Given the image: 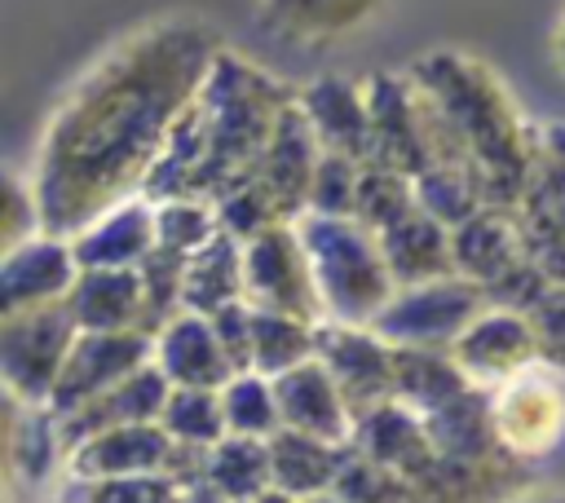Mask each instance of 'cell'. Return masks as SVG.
I'll return each instance as SVG.
<instances>
[{
    "mask_svg": "<svg viewBox=\"0 0 565 503\" xmlns=\"http://www.w3.org/2000/svg\"><path fill=\"white\" fill-rule=\"evenodd\" d=\"M221 31L199 13H159L119 35L44 124L31 185L44 229L79 234L106 207L146 194V181L203 88Z\"/></svg>",
    "mask_w": 565,
    "mask_h": 503,
    "instance_id": "1",
    "label": "cell"
},
{
    "mask_svg": "<svg viewBox=\"0 0 565 503\" xmlns=\"http://www.w3.org/2000/svg\"><path fill=\"white\" fill-rule=\"evenodd\" d=\"M296 101V88L282 84L260 62L234 53L230 44L216 53L203 88L181 110L150 181V199H221L238 181L256 176L265 146Z\"/></svg>",
    "mask_w": 565,
    "mask_h": 503,
    "instance_id": "2",
    "label": "cell"
},
{
    "mask_svg": "<svg viewBox=\"0 0 565 503\" xmlns=\"http://www.w3.org/2000/svg\"><path fill=\"white\" fill-rule=\"evenodd\" d=\"M406 71L450 124L472 176L481 181L486 203L516 212L534 176L539 128L521 115L508 84L481 57L459 49H433L415 57Z\"/></svg>",
    "mask_w": 565,
    "mask_h": 503,
    "instance_id": "3",
    "label": "cell"
},
{
    "mask_svg": "<svg viewBox=\"0 0 565 503\" xmlns=\"http://www.w3.org/2000/svg\"><path fill=\"white\" fill-rule=\"evenodd\" d=\"M296 229L313 260L322 313L335 322L371 327L375 313L397 291V278L380 247V234L353 216H318V212H305L296 221Z\"/></svg>",
    "mask_w": 565,
    "mask_h": 503,
    "instance_id": "4",
    "label": "cell"
},
{
    "mask_svg": "<svg viewBox=\"0 0 565 503\" xmlns=\"http://www.w3.org/2000/svg\"><path fill=\"white\" fill-rule=\"evenodd\" d=\"M75 335L79 322L66 309V300L0 313V379L13 406H49Z\"/></svg>",
    "mask_w": 565,
    "mask_h": 503,
    "instance_id": "5",
    "label": "cell"
},
{
    "mask_svg": "<svg viewBox=\"0 0 565 503\" xmlns=\"http://www.w3.org/2000/svg\"><path fill=\"white\" fill-rule=\"evenodd\" d=\"M243 300L252 309L296 313L309 322H322V296L313 278L309 247L296 229V221H278L243 243Z\"/></svg>",
    "mask_w": 565,
    "mask_h": 503,
    "instance_id": "6",
    "label": "cell"
},
{
    "mask_svg": "<svg viewBox=\"0 0 565 503\" xmlns=\"http://www.w3.org/2000/svg\"><path fill=\"white\" fill-rule=\"evenodd\" d=\"M490 304L486 287L463 278V274H446V278H428V282H411L397 287L388 296V304L375 313V331L388 344H437L450 349L459 340V331Z\"/></svg>",
    "mask_w": 565,
    "mask_h": 503,
    "instance_id": "7",
    "label": "cell"
},
{
    "mask_svg": "<svg viewBox=\"0 0 565 503\" xmlns=\"http://www.w3.org/2000/svg\"><path fill=\"white\" fill-rule=\"evenodd\" d=\"M494 397V424L512 454L539 463L547 459L565 437V375L547 362H534L530 371L503 379L490 388Z\"/></svg>",
    "mask_w": 565,
    "mask_h": 503,
    "instance_id": "8",
    "label": "cell"
},
{
    "mask_svg": "<svg viewBox=\"0 0 565 503\" xmlns=\"http://www.w3.org/2000/svg\"><path fill=\"white\" fill-rule=\"evenodd\" d=\"M313 357L340 384V393H344V402L353 410V424L366 410H375L380 402L393 397V344L375 327L322 318L318 322V349H313Z\"/></svg>",
    "mask_w": 565,
    "mask_h": 503,
    "instance_id": "9",
    "label": "cell"
},
{
    "mask_svg": "<svg viewBox=\"0 0 565 503\" xmlns=\"http://www.w3.org/2000/svg\"><path fill=\"white\" fill-rule=\"evenodd\" d=\"M154 362V335L150 331H79L71 344V357L53 384V415H71L88 397L115 388L132 371Z\"/></svg>",
    "mask_w": 565,
    "mask_h": 503,
    "instance_id": "10",
    "label": "cell"
},
{
    "mask_svg": "<svg viewBox=\"0 0 565 503\" xmlns=\"http://www.w3.org/2000/svg\"><path fill=\"white\" fill-rule=\"evenodd\" d=\"M450 353L459 357V366L468 371L472 384L494 388L521 371H530L534 362H543L539 353V331L530 322V313L521 309H503V304H486L450 344Z\"/></svg>",
    "mask_w": 565,
    "mask_h": 503,
    "instance_id": "11",
    "label": "cell"
},
{
    "mask_svg": "<svg viewBox=\"0 0 565 503\" xmlns=\"http://www.w3.org/2000/svg\"><path fill=\"white\" fill-rule=\"evenodd\" d=\"M79 256L66 234L40 229L0 256V313L62 304L79 278Z\"/></svg>",
    "mask_w": 565,
    "mask_h": 503,
    "instance_id": "12",
    "label": "cell"
},
{
    "mask_svg": "<svg viewBox=\"0 0 565 503\" xmlns=\"http://www.w3.org/2000/svg\"><path fill=\"white\" fill-rule=\"evenodd\" d=\"M366 101H371V159L406 176H419L433 163V154L411 71H375L366 79Z\"/></svg>",
    "mask_w": 565,
    "mask_h": 503,
    "instance_id": "13",
    "label": "cell"
},
{
    "mask_svg": "<svg viewBox=\"0 0 565 503\" xmlns=\"http://www.w3.org/2000/svg\"><path fill=\"white\" fill-rule=\"evenodd\" d=\"M534 485V463L521 454L499 459H450L437 454L415 481L406 503H508L516 490Z\"/></svg>",
    "mask_w": 565,
    "mask_h": 503,
    "instance_id": "14",
    "label": "cell"
},
{
    "mask_svg": "<svg viewBox=\"0 0 565 503\" xmlns=\"http://www.w3.org/2000/svg\"><path fill=\"white\" fill-rule=\"evenodd\" d=\"M388 0H256V22L291 49H331L371 26Z\"/></svg>",
    "mask_w": 565,
    "mask_h": 503,
    "instance_id": "15",
    "label": "cell"
},
{
    "mask_svg": "<svg viewBox=\"0 0 565 503\" xmlns=\"http://www.w3.org/2000/svg\"><path fill=\"white\" fill-rule=\"evenodd\" d=\"M322 159V141L309 128L300 101H291L265 146V159L256 168V181L265 185V194L274 199V207L282 212V221H300L309 212V185H313V168Z\"/></svg>",
    "mask_w": 565,
    "mask_h": 503,
    "instance_id": "16",
    "label": "cell"
},
{
    "mask_svg": "<svg viewBox=\"0 0 565 503\" xmlns=\"http://www.w3.org/2000/svg\"><path fill=\"white\" fill-rule=\"evenodd\" d=\"M168 393H172V379L154 362H146L141 371H132L115 388L88 397L71 415H57L62 450H75L79 441H88V437H97L106 428H119V424H150V419H159L163 406H168Z\"/></svg>",
    "mask_w": 565,
    "mask_h": 503,
    "instance_id": "17",
    "label": "cell"
},
{
    "mask_svg": "<svg viewBox=\"0 0 565 503\" xmlns=\"http://www.w3.org/2000/svg\"><path fill=\"white\" fill-rule=\"evenodd\" d=\"M154 366L177 388H225L238 375V366L212 331V318L194 309H181L154 331Z\"/></svg>",
    "mask_w": 565,
    "mask_h": 503,
    "instance_id": "18",
    "label": "cell"
},
{
    "mask_svg": "<svg viewBox=\"0 0 565 503\" xmlns=\"http://www.w3.org/2000/svg\"><path fill=\"white\" fill-rule=\"evenodd\" d=\"M274 393H278L282 428H300V432H313V437L340 441V446L353 441V410L318 357L274 375Z\"/></svg>",
    "mask_w": 565,
    "mask_h": 503,
    "instance_id": "19",
    "label": "cell"
},
{
    "mask_svg": "<svg viewBox=\"0 0 565 503\" xmlns=\"http://www.w3.org/2000/svg\"><path fill=\"white\" fill-rule=\"evenodd\" d=\"M71 243H75V256H79L84 269H137L159 243L154 199L132 194V199L106 207L79 234H71Z\"/></svg>",
    "mask_w": 565,
    "mask_h": 503,
    "instance_id": "20",
    "label": "cell"
},
{
    "mask_svg": "<svg viewBox=\"0 0 565 503\" xmlns=\"http://www.w3.org/2000/svg\"><path fill=\"white\" fill-rule=\"evenodd\" d=\"M296 101L318 132L322 150H340L353 159H371V101L366 84L340 79V75H318L305 88H296Z\"/></svg>",
    "mask_w": 565,
    "mask_h": 503,
    "instance_id": "21",
    "label": "cell"
},
{
    "mask_svg": "<svg viewBox=\"0 0 565 503\" xmlns=\"http://www.w3.org/2000/svg\"><path fill=\"white\" fill-rule=\"evenodd\" d=\"M172 450V437L159 419L150 424H119L106 428L88 441H79L75 450H66L62 468L66 477H141V472H163V459Z\"/></svg>",
    "mask_w": 565,
    "mask_h": 503,
    "instance_id": "22",
    "label": "cell"
},
{
    "mask_svg": "<svg viewBox=\"0 0 565 503\" xmlns=\"http://www.w3.org/2000/svg\"><path fill=\"white\" fill-rule=\"evenodd\" d=\"M353 446L362 454H371L375 463L393 468L397 477L415 481L433 459H437V446L428 437V424L419 410H411L406 402L388 397L380 402L375 410H366L358 424H353Z\"/></svg>",
    "mask_w": 565,
    "mask_h": 503,
    "instance_id": "23",
    "label": "cell"
},
{
    "mask_svg": "<svg viewBox=\"0 0 565 503\" xmlns=\"http://www.w3.org/2000/svg\"><path fill=\"white\" fill-rule=\"evenodd\" d=\"M450 243H455V269L463 278L481 282L486 291L494 282H503L516 265L530 260L516 212H503V207H481L477 216H468L463 225L450 229Z\"/></svg>",
    "mask_w": 565,
    "mask_h": 503,
    "instance_id": "24",
    "label": "cell"
},
{
    "mask_svg": "<svg viewBox=\"0 0 565 503\" xmlns=\"http://www.w3.org/2000/svg\"><path fill=\"white\" fill-rule=\"evenodd\" d=\"M66 309L79 331H146V291L137 269H79Z\"/></svg>",
    "mask_w": 565,
    "mask_h": 503,
    "instance_id": "25",
    "label": "cell"
},
{
    "mask_svg": "<svg viewBox=\"0 0 565 503\" xmlns=\"http://www.w3.org/2000/svg\"><path fill=\"white\" fill-rule=\"evenodd\" d=\"M380 247H384V260H388L397 287L459 274V269H455L450 225H441V221L428 216L424 207H415V212H406L402 221H393L388 229H380Z\"/></svg>",
    "mask_w": 565,
    "mask_h": 503,
    "instance_id": "26",
    "label": "cell"
},
{
    "mask_svg": "<svg viewBox=\"0 0 565 503\" xmlns=\"http://www.w3.org/2000/svg\"><path fill=\"white\" fill-rule=\"evenodd\" d=\"M472 379L459 366L450 349L437 344H393V397L406 402L419 415H433L437 406L468 393Z\"/></svg>",
    "mask_w": 565,
    "mask_h": 503,
    "instance_id": "27",
    "label": "cell"
},
{
    "mask_svg": "<svg viewBox=\"0 0 565 503\" xmlns=\"http://www.w3.org/2000/svg\"><path fill=\"white\" fill-rule=\"evenodd\" d=\"M424 424H428V437H433L437 454H450V459H499V454H508V446L499 437V424H494V397L481 384H472L455 402L424 415Z\"/></svg>",
    "mask_w": 565,
    "mask_h": 503,
    "instance_id": "28",
    "label": "cell"
},
{
    "mask_svg": "<svg viewBox=\"0 0 565 503\" xmlns=\"http://www.w3.org/2000/svg\"><path fill=\"white\" fill-rule=\"evenodd\" d=\"M344 450L340 441H322L313 432H300V428H278L269 437V463H274V485L291 490L296 499H313V494H327L340 477V463H344Z\"/></svg>",
    "mask_w": 565,
    "mask_h": 503,
    "instance_id": "29",
    "label": "cell"
},
{
    "mask_svg": "<svg viewBox=\"0 0 565 503\" xmlns=\"http://www.w3.org/2000/svg\"><path fill=\"white\" fill-rule=\"evenodd\" d=\"M185 309L216 313L230 300H243V238L216 229L199 252L185 256Z\"/></svg>",
    "mask_w": 565,
    "mask_h": 503,
    "instance_id": "30",
    "label": "cell"
},
{
    "mask_svg": "<svg viewBox=\"0 0 565 503\" xmlns=\"http://www.w3.org/2000/svg\"><path fill=\"white\" fill-rule=\"evenodd\" d=\"M318 349V322L274 309H252V371L282 375L300 362H309Z\"/></svg>",
    "mask_w": 565,
    "mask_h": 503,
    "instance_id": "31",
    "label": "cell"
},
{
    "mask_svg": "<svg viewBox=\"0 0 565 503\" xmlns=\"http://www.w3.org/2000/svg\"><path fill=\"white\" fill-rule=\"evenodd\" d=\"M516 225L525 238V252L539 260V269L552 282H565V190L561 185H530Z\"/></svg>",
    "mask_w": 565,
    "mask_h": 503,
    "instance_id": "32",
    "label": "cell"
},
{
    "mask_svg": "<svg viewBox=\"0 0 565 503\" xmlns=\"http://www.w3.org/2000/svg\"><path fill=\"white\" fill-rule=\"evenodd\" d=\"M207 481L225 494V499H243L252 503L260 490L274 485V463H269V437H243V432H225L212 446L207 459Z\"/></svg>",
    "mask_w": 565,
    "mask_h": 503,
    "instance_id": "33",
    "label": "cell"
},
{
    "mask_svg": "<svg viewBox=\"0 0 565 503\" xmlns=\"http://www.w3.org/2000/svg\"><path fill=\"white\" fill-rule=\"evenodd\" d=\"M66 459L57 415L53 406H18V419L9 424V468L22 481H44Z\"/></svg>",
    "mask_w": 565,
    "mask_h": 503,
    "instance_id": "34",
    "label": "cell"
},
{
    "mask_svg": "<svg viewBox=\"0 0 565 503\" xmlns=\"http://www.w3.org/2000/svg\"><path fill=\"white\" fill-rule=\"evenodd\" d=\"M419 199H415V176L388 168V163H375L366 159L362 163V176H358V203H353V221H362L366 229H388L393 221H402L406 212H415Z\"/></svg>",
    "mask_w": 565,
    "mask_h": 503,
    "instance_id": "35",
    "label": "cell"
},
{
    "mask_svg": "<svg viewBox=\"0 0 565 503\" xmlns=\"http://www.w3.org/2000/svg\"><path fill=\"white\" fill-rule=\"evenodd\" d=\"M221 406H225L230 432H243V437H274V432L282 428L274 379L260 375V371H238V375L221 388Z\"/></svg>",
    "mask_w": 565,
    "mask_h": 503,
    "instance_id": "36",
    "label": "cell"
},
{
    "mask_svg": "<svg viewBox=\"0 0 565 503\" xmlns=\"http://www.w3.org/2000/svg\"><path fill=\"white\" fill-rule=\"evenodd\" d=\"M159 424L168 428L172 441H194V446H216L230 432L221 388H177L172 384Z\"/></svg>",
    "mask_w": 565,
    "mask_h": 503,
    "instance_id": "37",
    "label": "cell"
},
{
    "mask_svg": "<svg viewBox=\"0 0 565 503\" xmlns=\"http://www.w3.org/2000/svg\"><path fill=\"white\" fill-rule=\"evenodd\" d=\"M415 199H419V207L428 212V216H437L441 225H463L468 216H477L481 207H490L486 203V194H481V185L468 176V172H459V168H446V163H433V168H424L419 176H415Z\"/></svg>",
    "mask_w": 565,
    "mask_h": 503,
    "instance_id": "38",
    "label": "cell"
},
{
    "mask_svg": "<svg viewBox=\"0 0 565 503\" xmlns=\"http://www.w3.org/2000/svg\"><path fill=\"white\" fill-rule=\"evenodd\" d=\"M141 274V291H146V331L154 335L168 318H177L185 309V252L154 243V252L137 265Z\"/></svg>",
    "mask_w": 565,
    "mask_h": 503,
    "instance_id": "39",
    "label": "cell"
},
{
    "mask_svg": "<svg viewBox=\"0 0 565 503\" xmlns=\"http://www.w3.org/2000/svg\"><path fill=\"white\" fill-rule=\"evenodd\" d=\"M216 229H221V216H216V203L212 199H190V194L154 199V234H159L163 247H177V252L190 256Z\"/></svg>",
    "mask_w": 565,
    "mask_h": 503,
    "instance_id": "40",
    "label": "cell"
},
{
    "mask_svg": "<svg viewBox=\"0 0 565 503\" xmlns=\"http://www.w3.org/2000/svg\"><path fill=\"white\" fill-rule=\"evenodd\" d=\"M177 481L163 472H141V477H66V494L57 503H172Z\"/></svg>",
    "mask_w": 565,
    "mask_h": 503,
    "instance_id": "41",
    "label": "cell"
},
{
    "mask_svg": "<svg viewBox=\"0 0 565 503\" xmlns=\"http://www.w3.org/2000/svg\"><path fill=\"white\" fill-rule=\"evenodd\" d=\"M331 490H335L340 499H349V503H406L411 481L397 477L393 468L375 463L371 454H362V450L349 441L344 463H340V477H335Z\"/></svg>",
    "mask_w": 565,
    "mask_h": 503,
    "instance_id": "42",
    "label": "cell"
},
{
    "mask_svg": "<svg viewBox=\"0 0 565 503\" xmlns=\"http://www.w3.org/2000/svg\"><path fill=\"white\" fill-rule=\"evenodd\" d=\"M358 176H362V159L340 154V150H322V159L313 168V185H309V212H318V216H353Z\"/></svg>",
    "mask_w": 565,
    "mask_h": 503,
    "instance_id": "43",
    "label": "cell"
},
{
    "mask_svg": "<svg viewBox=\"0 0 565 503\" xmlns=\"http://www.w3.org/2000/svg\"><path fill=\"white\" fill-rule=\"evenodd\" d=\"M216 216H221V229H230V234L243 238V243L282 221V212L274 207V199L265 194V185H260L256 176H247V181H238L234 190H225V194L216 199Z\"/></svg>",
    "mask_w": 565,
    "mask_h": 503,
    "instance_id": "44",
    "label": "cell"
},
{
    "mask_svg": "<svg viewBox=\"0 0 565 503\" xmlns=\"http://www.w3.org/2000/svg\"><path fill=\"white\" fill-rule=\"evenodd\" d=\"M44 229V216H40V199H35V185L22 181L18 172L4 176V207H0V252L26 243L31 234Z\"/></svg>",
    "mask_w": 565,
    "mask_h": 503,
    "instance_id": "45",
    "label": "cell"
},
{
    "mask_svg": "<svg viewBox=\"0 0 565 503\" xmlns=\"http://www.w3.org/2000/svg\"><path fill=\"white\" fill-rule=\"evenodd\" d=\"M530 322L539 331V353L552 371L565 375V282H552L539 304L530 309Z\"/></svg>",
    "mask_w": 565,
    "mask_h": 503,
    "instance_id": "46",
    "label": "cell"
},
{
    "mask_svg": "<svg viewBox=\"0 0 565 503\" xmlns=\"http://www.w3.org/2000/svg\"><path fill=\"white\" fill-rule=\"evenodd\" d=\"M207 318H212V331H216V340L225 344L230 362H234L238 371H252V304H247V300H230V304H221V309L207 313Z\"/></svg>",
    "mask_w": 565,
    "mask_h": 503,
    "instance_id": "47",
    "label": "cell"
},
{
    "mask_svg": "<svg viewBox=\"0 0 565 503\" xmlns=\"http://www.w3.org/2000/svg\"><path fill=\"white\" fill-rule=\"evenodd\" d=\"M508 503H565V490H552V485H525V490H516Z\"/></svg>",
    "mask_w": 565,
    "mask_h": 503,
    "instance_id": "48",
    "label": "cell"
},
{
    "mask_svg": "<svg viewBox=\"0 0 565 503\" xmlns=\"http://www.w3.org/2000/svg\"><path fill=\"white\" fill-rule=\"evenodd\" d=\"M252 503H305V499H296L291 490H282V485H269V490H260Z\"/></svg>",
    "mask_w": 565,
    "mask_h": 503,
    "instance_id": "49",
    "label": "cell"
},
{
    "mask_svg": "<svg viewBox=\"0 0 565 503\" xmlns=\"http://www.w3.org/2000/svg\"><path fill=\"white\" fill-rule=\"evenodd\" d=\"M552 57H556V66H561V75H565V18H561V26H556V35H552Z\"/></svg>",
    "mask_w": 565,
    "mask_h": 503,
    "instance_id": "50",
    "label": "cell"
},
{
    "mask_svg": "<svg viewBox=\"0 0 565 503\" xmlns=\"http://www.w3.org/2000/svg\"><path fill=\"white\" fill-rule=\"evenodd\" d=\"M305 503H349V499H340L335 490H327V494H313V499H305Z\"/></svg>",
    "mask_w": 565,
    "mask_h": 503,
    "instance_id": "51",
    "label": "cell"
},
{
    "mask_svg": "<svg viewBox=\"0 0 565 503\" xmlns=\"http://www.w3.org/2000/svg\"><path fill=\"white\" fill-rule=\"evenodd\" d=\"M225 503H243V499H225Z\"/></svg>",
    "mask_w": 565,
    "mask_h": 503,
    "instance_id": "52",
    "label": "cell"
}]
</instances>
